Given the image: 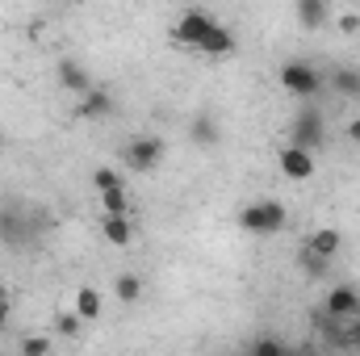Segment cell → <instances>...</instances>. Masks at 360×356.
Returning a JSON list of instances; mask_svg holds the SVG:
<instances>
[{"instance_id": "obj_7", "label": "cell", "mask_w": 360, "mask_h": 356, "mask_svg": "<svg viewBox=\"0 0 360 356\" xmlns=\"http://www.w3.org/2000/svg\"><path fill=\"white\" fill-rule=\"evenodd\" d=\"M160 160H164V139H155V134H143V139H134L126 147V164L134 172H155Z\"/></svg>"}, {"instance_id": "obj_25", "label": "cell", "mask_w": 360, "mask_h": 356, "mask_svg": "<svg viewBox=\"0 0 360 356\" xmlns=\"http://www.w3.org/2000/svg\"><path fill=\"white\" fill-rule=\"evenodd\" d=\"M331 260H319V256H314V252H302V268H306V276H327V272H331Z\"/></svg>"}, {"instance_id": "obj_18", "label": "cell", "mask_w": 360, "mask_h": 356, "mask_svg": "<svg viewBox=\"0 0 360 356\" xmlns=\"http://www.w3.org/2000/svg\"><path fill=\"white\" fill-rule=\"evenodd\" d=\"M113 298H117V302H126V306H130V302H139V298H143V281H139L134 272H122V276L113 281Z\"/></svg>"}, {"instance_id": "obj_27", "label": "cell", "mask_w": 360, "mask_h": 356, "mask_svg": "<svg viewBox=\"0 0 360 356\" xmlns=\"http://www.w3.org/2000/svg\"><path fill=\"white\" fill-rule=\"evenodd\" d=\"M348 139H352V143H360V117H356V122H348Z\"/></svg>"}, {"instance_id": "obj_4", "label": "cell", "mask_w": 360, "mask_h": 356, "mask_svg": "<svg viewBox=\"0 0 360 356\" xmlns=\"http://www.w3.org/2000/svg\"><path fill=\"white\" fill-rule=\"evenodd\" d=\"M323 139H327V122H323V113H319L314 105H306V109L293 117V126H289V147L314 155V151L323 147Z\"/></svg>"}, {"instance_id": "obj_23", "label": "cell", "mask_w": 360, "mask_h": 356, "mask_svg": "<svg viewBox=\"0 0 360 356\" xmlns=\"http://www.w3.org/2000/svg\"><path fill=\"white\" fill-rule=\"evenodd\" d=\"M92 184H96V193H109V189H122V177H117V168H96Z\"/></svg>"}, {"instance_id": "obj_14", "label": "cell", "mask_w": 360, "mask_h": 356, "mask_svg": "<svg viewBox=\"0 0 360 356\" xmlns=\"http://www.w3.org/2000/svg\"><path fill=\"white\" fill-rule=\"evenodd\" d=\"M201 51H205V55H231V51H235V34H231L222 21H214V30L205 34Z\"/></svg>"}, {"instance_id": "obj_10", "label": "cell", "mask_w": 360, "mask_h": 356, "mask_svg": "<svg viewBox=\"0 0 360 356\" xmlns=\"http://www.w3.org/2000/svg\"><path fill=\"white\" fill-rule=\"evenodd\" d=\"M188 139H193L197 147H218V143H222V122H218L210 109H201V113L188 122Z\"/></svg>"}, {"instance_id": "obj_26", "label": "cell", "mask_w": 360, "mask_h": 356, "mask_svg": "<svg viewBox=\"0 0 360 356\" xmlns=\"http://www.w3.org/2000/svg\"><path fill=\"white\" fill-rule=\"evenodd\" d=\"M340 25H344V34H348V30H360V17H356V13H344V17H340Z\"/></svg>"}, {"instance_id": "obj_17", "label": "cell", "mask_w": 360, "mask_h": 356, "mask_svg": "<svg viewBox=\"0 0 360 356\" xmlns=\"http://www.w3.org/2000/svg\"><path fill=\"white\" fill-rule=\"evenodd\" d=\"M101 210H105V218H126V214H130V197H126V189H109V193H101Z\"/></svg>"}, {"instance_id": "obj_2", "label": "cell", "mask_w": 360, "mask_h": 356, "mask_svg": "<svg viewBox=\"0 0 360 356\" xmlns=\"http://www.w3.org/2000/svg\"><path fill=\"white\" fill-rule=\"evenodd\" d=\"M285 222H289V214L272 197H260V201H252V205L239 210V227L248 235H276V231H285Z\"/></svg>"}, {"instance_id": "obj_28", "label": "cell", "mask_w": 360, "mask_h": 356, "mask_svg": "<svg viewBox=\"0 0 360 356\" xmlns=\"http://www.w3.org/2000/svg\"><path fill=\"white\" fill-rule=\"evenodd\" d=\"M8 323V302H0V327Z\"/></svg>"}, {"instance_id": "obj_19", "label": "cell", "mask_w": 360, "mask_h": 356, "mask_svg": "<svg viewBox=\"0 0 360 356\" xmlns=\"http://www.w3.org/2000/svg\"><path fill=\"white\" fill-rule=\"evenodd\" d=\"M248 356H293V348L285 340H276V336H260V340H252Z\"/></svg>"}, {"instance_id": "obj_15", "label": "cell", "mask_w": 360, "mask_h": 356, "mask_svg": "<svg viewBox=\"0 0 360 356\" xmlns=\"http://www.w3.org/2000/svg\"><path fill=\"white\" fill-rule=\"evenodd\" d=\"M101 235H105V243L126 248V243L134 239V227H130V218H105V222H101Z\"/></svg>"}, {"instance_id": "obj_21", "label": "cell", "mask_w": 360, "mask_h": 356, "mask_svg": "<svg viewBox=\"0 0 360 356\" xmlns=\"http://www.w3.org/2000/svg\"><path fill=\"white\" fill-rule=\"evenodd\" d=\"M331 84L344 92V96H360V72L356 68H340V72L331 76Z\"/></svg>"}, {"instance_id": "obj_5", "label": "cell", "mask_w": 360, "mask_h": 356, "mask_svg": "<svg viewBox=\"0 0 360 356\" xmlns=\"http://www.w3.org/2000/svg\"><path fill=\"white\" fill-rule=\"evenodd\" d=\"M310 323H314V331H319L331 348H352V352L360 348V314L356 319H331V314L314 310Z\"/></svg>"}, {"instance_id": "obj_6", "label": "cell", "mask_w": 360, "mask_h": 356, "mask_svg": "<svg viewBox=\"0 0 360 356\" xmlns=\"http://www.w3.org/2000/svg\"><path fill=\"white\" fill-rule=\"evenodd\" d=\"M214 21H218V17H210L205 8H188V13H180V21L172 25V38H176L180 46H197V51H201V42H205V34L214 30Z\"/></svg>"}, {"instance_id": "obj_22", "label": "cell", "mask_w": 360, "mask_h": 356, "mask_svg": "<svg viewBox=\"0 0 360 356\" xmlns=\"http://www.w3.org/2000/svg\"><path fill=\"white\" fill-rule=\"evenodd\" d=\"M21 356H51V336H21Z\"/></svg>"}, {"instance_id": "obj_13", "label": "cell", "mask_w": 360, "mask_h": 356, "mask_svg": "<svg viewBox=\"0 0 360 356\" xmlns=\"http://www.w3.org/2000/svg\"><path fill=\"white\" fill-rule=\"evenodd\" d=\"M76 113H80V117H109V113H113V96L105 89H92L89 96H80Z\"/></svg>"}, {"instance_id": "obj_20", "label": "cell", "mask_w": 360, "mask_h": 356, "mask_svg": "<svg viewBox=\"0 0 360 356\" xmlns=\"http://www.w3.org/2000/svg\"><path fill=\"white\" fill-rule=\"evenodd\" d=\"M76 314H80L84 323H89V319H96V314H101V293H96V289H89V285H84V289L76 293Z\"/></svg>"}, {"instance_id": "obj_12", "label": "cell", "mask_w": 360, "mask_h": 356, "mask_svg": "<svg viewBox=\"0 0 360 356\" xmlns=\"http://www.w3.org/2000/svg\"><path fill=\"white\" fill-rule=\"evenodd\" d=\"M59 84H63L68 92H76V96H89V92H92L89 72H84L76 59H59Z\"/></svg>"}, {"instance_id": "obj_8", "label": "cell", "mask_w": 360, "mask_h": 356, "mask_svg": "<svg viewBox=\"0 0 360 356\" xmlns=\"http://www.w3.org/2000/svg\"><path fill=\"white\" fill-rule=\"evenodd\" d=\"M323 314H331V319H356L360 314V289L356 285H335L323 298Z\"/></svg>"}, {"instance_id": "obj_24", "label": "cell", "mask_w": 360, "mask_h": 356, "mask_svg": "<svg viewBox=\"0 0 360 356\" xmlns=\"http://www.w3.org/2000/svg\"><path fill=\"white\" fill-rule=\"evenodd\" d=\"M80 323H84V319H80V314L72 310V314H59L55 331H59V336H68V340H76V336H80Z\"/></svg>"}, {"instance_id": "obj_1", "label": "cell", "mask_w": 360, "mask_h": 356, "mask_svg": "<svg viewBox=\"0 0 360 356\" xmlns=\"http://www.w3.org/2000/svg\"><path fill=\"white\" fill-rule=\"evenodd\" d=\"M42 227H51V214L30 210V205L17 201V197H8V201L0 205V243L25 248V243H34V239L42 235Z\"/></svg>"}, {"instance_id": "obj_9", "label": "cell", "mask_w": 360, "mask_h": 356, "mask_svg": "<svg viewBox=\"0 0 360 356\" xmlns=\"http://www.w3.org/2000/svg\"><path fill=\"white\" fill-rule=\"evenodd\" d=\"M276 164H281V172L289 180H310L314 177V155L310 151H297V147H281V155H276Z\"/></svg>"}, {"instance_id": "obj_16", "label": "cell", "mask_w": 360, "mask_h": 356, "mask_svg": "<svg viewBox=\"0 0 360 356\" xmlns=\"http://www.w3.org/2000/svg\"><path fill=\"white\" fill-rule=\"evenodd\" d=\"M327 17H331V8H327L323 0H297V21H302L306 30H319Z\"/></svg>"}, {"instance_id": "obj_3", "label": "cell", "mask_w": 360, "mask_h": 356, "mask_svg": "<svg viewBox=\"0 0 360 356\" xmlns=\"http://www.w3.org/2000/svg\"><path fill=\"white\" fill-rule=\"evenodd\" d=\"M281 89L289 92V96L310 101L323 89V72L314 63H306V59H289V63H281Z\"/></svg>"}, {"instance_id": "obj_11", "label": "cell", "mask_w": 360, "mask_h": 356, "mask_svg": "<svg viewBox=\"0 0 360 356\" xmlns=\"http://www.w3.org/2000/svg\"><path fill=\"white\" fill-rule=\"evenodd\" d=\"M340 248H344V235H340L335 227L314 231V235H310V243H306V252H314L319 260H335V256H340Z\"/></svg>"}]
</instances>
